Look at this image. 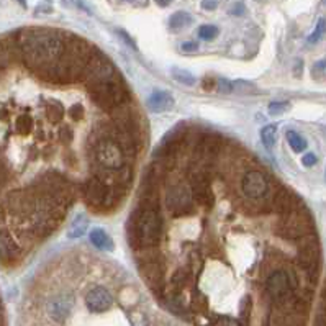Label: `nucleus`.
Masks as SVG:
<instances>
[{"mask_svg": "<svg viewBox=\"0 0 326 326\" xmlns=\"http://www.w3.org/2000/svg\"><path fill=\"white\" fill-rule=\"evenodd\" d=\"M217 2L215 0H203L202 2V9H205V10H215L217 9Z\"/></svg>", "mask_w": 326, "mask_h": 326, "instance_id": "nucleus-19", "label": "nucleus"}, {"mask_svg": "<svg viewBox=\"0 0 326 326\" xmlns=\"http://www.w3.org/2000/svg\"><path fill=\"white\" fill-rule=\"evenodd\" d=\"M286 138H287V141L290 144V148H292L295 152H302V151L307 149V141H305L303 138L297 133V131H292V130L287 131Z\"/></svg>", "mask_w": 326, "mask_h": 326, "instance_id": "nucleus-8", "label": "nucleus"}, {"mask_svg": "<svg viewBox=\"0 0 326 326\" xmlns=\"http://www.w3.org/2000/svg\"><path fill=\"white\" fill-rule=\"evenodd\" d=\"M290 108V103L289 102H282V100H275V102H270L269 103V113L272 115H280V113H286L287 110Z\"/></svg>", "mask_w": 326, "mask_h": 326, "instance_id": "nucleus-13", "label": "nucleus"}, {"mask_svg": "<svg viewBox=\"0 0 326 326\" xmlns=\"http://www.w3.org/2000/svg\"><path fill=\"white\" fill-rule=\"evenodd\" d=\"M213 326H242V323L234 316H228V315H221L215 320Z\"/></svg>", "mask_w": 326, "mask_h": 326, "instance_id": "nucleus-14", "label": "nucleus"}, {"mask_svg": "<svg viewBox=\"0 0 326 326\" xmlns=\"http://www.w3.org/2000/svg\"><path fill=\"white\" fill-rule=\"evenodd\" d=\"M174 103H176L174 97H172L169 92H162V90L154 92L148 100V105L154 113L169 112V110H172V107H174Z\"/></svg>", "mask_w": 326, "mask_h": 326, "instance_id": "nucleus-4", "label": "nucleus"}, {"mask_svg": "<svg viewBox=\"0 0 326 326\" xmlns=\"http://www.w3.org/2000/svg\"><path fill=\"white\" fill-rule=\"evenodd\" d=\"M198 36L205 41H212L218 36V28L215 25H202L198 28Z\"/></svg>", "mask_w": 326, "mask_h": 326, "instance_id": "nucleus-11", "label": "nucleus"}, {"mask_svg": "<svg viewBox=\"0 0 326 326\" xmlns=\"http://www.w3.org/2000/svg\"><path fill=\"white\" fill-rule=\"evenodd\" d=\"M192 22H193V18L187 12H176L174 15L169 18V26L172 30H180V28H184V26L190 25Z\"/></svg>", "mask_w": 326, "mask_h": 326, "instance_id": "nucleus-6", "label": "nucleus"}, {"mask_svg": "<svg viewBox=\"0 0 326 326\" xmlns=\"http://www.w3.org/2000/svg\"><path fill=\"white\" fill-rule=\"evenodd\" d=\"M197 48H198V45L195 43V41H187V43H182L184 53H195Z\"/></svg>", "mask_w": 326, "mask_h": 326, "instance_id": "nucleus-17", "label": "nucleus"}, {"mask_svg": "<svg viewBox=\"0 0 326 326\" xmlns=\"http://www.w3.org/2000/svg\"><path fill=\"white\" fill-rule=\"evenodd\" d=\"M326 33V20L324 18H320L318 20V23H316V28H315V31L310 34L308 36V43H318L321 38H323V34Z\"/></svg>", "mask_w": 326, "mask_h": 326, "instance_id": "nucleus-12", "label": "nucleus"}, {"mask_svg": "<svg viewBox=\"0 0 326 326\" xmlns=\"http://www.w3.org/2000/svg\"><path fill=\"white\" fill-rule=\"evenodd\" d=\"M172 75H174V79L177 82H180V84H184V86L195 84V77H193L189 71H184V69H174V71H172Z\"/></svg>", "mask_w": 326, "mask_h": 326, "instance_id": "nucleus-10", "label": "nucleus"}, {"mask_svg": "<svg viewBox=\"0 0 326 326\" xmlns=\"http://www.w3.org/2000/svg\"><path fill=\"white\" fill-rule=\"evenodd\" d=\"M18 2H20V5H22V7H26V0H18Z\"/></svg>", "mask_w": 326, "mask_h": 326, "instance_id": "nucleus-21", "label": "nucleus"}, {"mask_svg": "<svg viewBox=\"0 0 326 326\" xmlns=\"http://www.w3.org/2000/svg\"><path fill=\"white\" fill-rule=\"evenodd\" d=\"M326 71V61H320L313 66V74H320Z\"/></svg>", "mask_w": 326, "mask_h": 326, "instance_id": "nucleus-18", "label": "nucleus"}, {"mask_svg": "<svg viewBox=\"0 0 326 326\" xmlns=\"http://www.w3.org/2000/svg\"><path fill=\"white\" fill-rule=\"evenodd\" d=\"M164 234V215L154 193L144 190L127 223V236L131 249L146 253L157 249Z\"/></svg>", "mask_w": 326, "mask_h": 326, "instance_id": "nucleus-1", "label": "nucleus"}, {"mask_svg": "<svg viewBox=\"0 0 326 326\" xmlns=\"http://www.w3.org/2000/svg\"><path fill=\"white\" fill-rule=\"evenodd\" d=\"M323 2H324V4H326V0H323Z\"/></svg>", "mask_w": 326, "mask_h": 326, "instance_id": "nucleus-22", "label": "nucleus"}, {"mask_svg": "<svg viewBox=\"0 0 326 326\" xmlns=\"http://www.w3.org/2000/svg\"><path fill=\"white\" fill-rule=\"evenodd\" d=\"M118 34H120V38L125 41V43H127L130 48H133V50H136V43H135V39L130 36L128 33H125V31H121V30H118Z\"/></svg>", "mask_w": 326, "mask_h": 326, "instance_id": "nucleus-16", "label": "nucleus"}, {"mask_svg": "<svg viewBox=\"0 0 326 326\" xmlns=\"http://www.w3.org/2000/svg\"><path fill=\"white\" fill-rule=\"evenodd\" d=\"M87 225H89V220L86 217H82V215H79L74 221L72 230L69 231V238H80L82 234L87 231Z\"/></svg>", "mask_w": 326, "mask_h": 326, "instance_id": "nucleus-9", "label": "nucleus"}, {"mask_svg": "<svg viewBox=\"0 0 326 326\" xmlns=\"http://www.w3.org/2000/svg\"><path fill=\"white\" fill-rule=\"evenodd\" d=\"M113 305V297L108 292V289L103 286H95L86 295V307L92 313H103Z\"/></svg>", "mask_w": 326, "mask_h": 326, "instance_id": "nucleus-3", "label": "nucleus"}, {"mask_svg": "<svg viewBox=\"0 0 326 326\" xmlns=\"http://www.w3.org/2000/svg\"><path fill=\"white\" fill-rule=\"evenodd\" d=\"M316 156L313 154V152H307L303 157H302V164L303 166H307V168H311V166H315L316 164Z\"/></svg>", "mask_w": 326, "mask_h": 326, "instance_id": "nucleus-15", "label": "nucleus"}, {"mask_svg": "<svg viewBox=\"0 0 326 326\" xmlns=\"http://www.w3.org/2000/svg\"><path fill=\"white\" fill-rule=\"evenodd\" d=\"M277 140V127L275 125H267L261 130V141L267 149H272Z\"/></svg>", "mask_w": 326, "mask_h": 326, "instance_id": "nucleus-7", "label": "nucleus"}, {"mask_svg": "<svg viewBox=\"0 0 326 326\" xmlns=\"http://www.w3.org/2000/svg\"><path fill=\"white\" fill-rule=\"evenodd\" d=\"M156 2H157L159 5H169L171 0H156Z\"/></svg>", "mask_w": 326, "mask_h": 326, "instance_id": "nucleus-20", "label": "nucleus"}, {"mask_svg": "<svg viewBox=\"0 0 326 326\" xmlns=\"http://www.w3.org/2000/svg\"><path fill=\"white\" fill-rule=\"evenodd\" d=\"M72 308H74L72 295L66 294V292L54 295L46 302V313L56 323H64L67 318L71 316Z\"/></svg>", "mask_w": 326, "mask_h": 326, "instance_id": "nucleus-2", "label": "nucleus"}, {"mask_svg": "<svg viewBox=\"0 0 326 326\" xmlns=\"http://www.w3.org/2000/svg\"><path fill=\"white\" fill-rule=\"evenodd\" d=\"M89 238H90V242H92L95 248L102 249V251H113V248H115L113 241L102 228H95V230L90 231Z\"/></svg>", "mask_w": 326, "mask_h": 326, "instance_id": "nucleus-5", "label": "nucleus"}]
</instances>
